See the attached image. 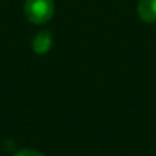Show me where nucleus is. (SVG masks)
<instances>
[{
	"label": "nucleus",
	"mask_w": 156,
	"mask_h": 156,
	"mask_svg": "<svg viewBox=\"0 0 156 156\" xmlns=\"http://www.w3.org/2000/svg\"><path fill=\"white\" fill-rule=\"evenodd\" d=\"M14 156H44V154L37 150H32V148H23V150L17 151Z\"/></svg>",
	"instance_id": "obj_4"
},
{
	"label": "nucleus",
	"mask_w": 156,
	"mask_h": 156,
	"mask_svg": "<svg viewBox=\"0 0 156 156\" xmlns=\"http://www.w3.org/2000/svg\"><path fill=\"white\" fill-rule=\"evenodd\" d=\"M138 16L145 23H154L156 22V0H139Z\"/></svg>",
	"instance_id": "obj_2"
},
{
	"label": "nucleus",
	"mask_w": 156,
	"mask_h": 156,
	"mask_svg": "<svg viewBox=\"0 0 156 156\" xmlns=\"http://www.w3.org/2000/svg\"><path fill=\"white\" fill-rule=\"evenodd\" d=\"M52 48V34L49 31L38 32L32 40V51L35 54H46Z\"/></svg>",
	"instance_id": "obj_3"
},
{
	"label": "nucleus",
	"mask_w": 156,
	"mask_h": 156,
	"mask_svg": "<svg viewBox=\"0 0 156 156\" xmlns=\"http://www.w3.org/2000/svg\"><path fill=\"white\" fill-rule=\"evenodd\" d=\"M55 11L54 0H26L23 12L28 22L34 25H43L48 23Z\"/></svg>",
	"instance_id": "obj_1"
}]
</instances>
